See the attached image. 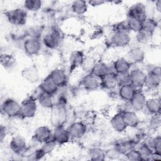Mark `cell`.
<instances>
[{"mask_svg":"<svg viewBox=\"0 0 161 161\" xmlns=\"http://www.w3.org/2000/svg\"><path fill=\"white\" fill-rule=\"evenodd\" d=\"M117 75L111 72L100 79V88L106 91H114L118 88Z\"/></svg>","mask_w":161,"mask_h":161,"instance_id":"cb8c5ba5","label":"cell"},{"mask_svg":"<svg viewBox=\"0 0 161 161\" xmlns=\"http://www.w3.org/2000/svg\"><path fill=\"white\" fill-rule=\"evenodd\" d=\"M22 77L28 82L36 84L40 81V74L38 68L35 65L24 67L21 72Z\"/></svg>","mask_w":161,"mask_h":161,"instance_id":"44dd1931","label":"cell"},{"mask_svg":"<svg viewBox=\"0 0 161 161\" xmlns=\"http://www.w3.org/2000/svg\"><path fill=\"white\" fill-rule=\"evenodd\" d=\"M37 109V101L29 96L21 103L20 118L23 119L32 118L36 115Z\"/></svg>","mask_w":161,"mask_h":161,"instance_id":"8992f818","label":"cell"},{"mask_svg":"<svg viewBox=\"0 0 161 161\" xmlns=\"http://www.w3.org/2000/svg\"><path fill=\"white\" fill-rule=\"evenodd\" d=\"M136 148L141 155L142 160H150L151 155L153 151L145 142L138 145Z\"/></svg>","mask_w":161,"mask_h":161,"instance_id":"ab89813d","label":"cell"},{"mask_svg":"<svg viewBox=\"0 0 161 161\" xmlns=\"http://www.w3.org/2000/svg\"><path fill=\"white\" fill-rule=\"evenodd\" d=\"M150 116L160 115L161 111V101L158 96H152L147 97L145 109Z\"/></svg>","mask_w":161,"mask_h":161,"instance_id":"7402d4cb","label":"cell"},{"mask_svg":"<svg viewBox=\"0 0 161 161\" xmlns=\"http://www.w3.org/2000/svg\"><path fill=\"white\" fill-rule=\"evenodd\" d=\"M89 159L94 161H104L106 160L105 150L99 147H91L88 150Z\"/></svg>","mask_w":161,"mask_h":161,"instance_id":"836d02e7","label":"cell"},{"mask_svg":"<svg viewBox=\"0 0 161 161\" xmlns=\"http://www.w3.org/2000/svg\"><path fill=\"white\" fill-rule=\"evenodd\" d=\"M97 60L92 55H85L81 65V69L85 74L91 73Z\"/></svg>","mask_w":161,"mask_h":161,"instance_id":"f35d334b","label":"cell"},{"mask_svg":"<svg viewBox=\"0 0 161 161\" xmlns=\"http://www.w3.org/2000/svg\"><path fill=\"white\" fill-rule=\"evenodd\" d=\"M9 147L13 154L24 157L29 147L25 138L20 135H16L11 138Z\"/></svg>","mask_w":161,"mask_h":161,"instance_id":"5b68a950","label":"cell"},{"mask_svg":"<svg viewBox=\"0 0 161 161\" xmlns=\"http://www.w3.org/2000/svg\"><path fill=\"white\" fill-rule=\"evenodd\" d=\"M55 105L59 106L67 107L68 103L67 95L65 92H58L54 96Z\"/></svg>","mask_w":161,"mask_h":161,"instance_id":"7bdbcfd3","label":"cell"},{"mask_svg":"<svg viewBox=\"0 0 161 161\" xmlns=\"http://www.w3.org/2000/svg\"><path fill=\"white\" fill-rule=\"evenodd\" d=\"M105 152L106 159L118 160L121 158V157H123V155H121L113 146L107 150H105Z\"/></svg>","mask_w":161,"mask_h":161,"instance_id":"f6af8a7d","label":"cell"},{"mask_svg":"<svg viewBox=\"0 0 161 161\" xmlns=\"http://www.w3.org/2000/svg\"><path fill=\"white\" fill-rule=\"evenodd\" d=\"M45 31V27L43 25H33L25 29L23 35L25 38H35L42 39Z\"/></svg>","mask_w":161,"mask_h":161,"instance_id":"f546056e","label":"cell"},{"mask_svg":"<svg viewBox=\"0 0 161 161\" xmlns=\"http://www.w3.org/2000/svg\"><path fill=\"white\" fill-rule=\"evenodd\" d=\"M42 40L35 38H26L23 42L22 49L25 53L30 57L38 55L43 48Z\"/></svg>","mask_w":161,"mask_h":161,"instance_id":"52a82bcc","label":"cell"},{"mask_svg":"<svg viewBox=\"0 0 161 161\" xmlns=\"http://www.w3.org/2000/svg\"><path fill=\"white\" fill-rule=\"evenodd\" d=\"M138 141L134 138H121L117 140L113 145L121 155H124L130 150L136 148Z\"/></svg>","mask_w":161,"mask_h":161,"instance_id":"9a60e30c","label":"cell"},{"mask_svg":"<svg viewBox=\"0 0 161 161\" xmlns=\"http://www.w3.org/2000/svg\"><path fill=\"white\" fill-rule=\"evenodd\" d=\"M48 76L54 82V83L58 87L62 89L65 87L69 82V76L67 72L63 69L56 68L52 70Z\"/></svg>","mask_w":161,"mask_h":161,"instance_id":"2e32d148","label":"cell"},{"mask_svg":"<svg viewBox=\"0 0 161 161\" xmlns=\"http://www.w3.org/2000/svg\"><path fill=\"white\" fill-rule=\"evenodd\" d=\"M126 22L130 33L133 32L136 34L142 31V20L132 17H127Z\"/></svg>","mask_w":161,"mask_h":161,"instance_id":"8d00e7d4","label":"cell"},{"mask_svg":"<svg viewBox=\"0 0 161 161\" xmlns=\"http://www.w3.org/2000/svg\"><path fill=\"white\" fill-rule=\"evenodd\" d=\"M123 157H125V158L130 161H142V157L141 155L136 148H133L128 151L126 153H125Z\"/></svg>","mask_w":161,"mask_h":161,"instance_id":"ee69618b","label":"cell"},{"mask_svg":"<svg viewBox=\"0 0 161 161\" xmlns=\"http://www.w3.org/2000/svg\"><path fill=\"white\" fill-rule=\"evenodd\" d=\"M72 140H80L84 138L88 131V126L83 121H75L67 128Z\"/></svg>","mask_w":161,"mask_h":161,"instance_id":"9c48e42d","label":"cell"},{"mask_svg":"<svg viewBox=\"0 0 161 161\" xmlns=\"http://www.w3.org/2000/svg\"><path fill=\"white\" fill-rule=\"evenodd\" d=\"M38 86L43 92L52 96H55L60 90L58 87L54 83L48 75L41 81Z\"/></svg>","mask_w":161,"mask_h":161,"instance_id":"83f0119b","label":"cell"},{"mask_svg":"<svg viewBox=\"0 0 161 161\" xmlns=\"http://www.w3.org/2000/svg\"><path fill=\"white\" fill-rule=\"evenodd\" d=\"M145 57V50L142 47L138 45L131 46L127 52V58L133 65L142 64Z\"/></svg>","mask_w":161,"mask_h":161,"instance_id":"7c38bea8","label":"cell"},{"mask_svg":"<svg viewBox=\"0 0 161 161\" xmlns=\"http://www.w3.org/2000/svg\"><path fill=\"white\" fill-rule=\"evenodd\" d=\"M117 75V80H118V86H125L127 84H131L130 74H116Z\"/></svg>","mask_w":161,"mask_h":161,"instance_id":"7dc6e473","label":"cell"},{"mask_svg":"<svg viewBox=\"0 0 161 161\" xmlns=\"http://www.w3.org/2000/svg\"><path fill=\"white\" fill-rule=\"evenodd\" d=\"M161 160V153L157 152H153L150 160Z\"/></svg>","mask_w":161,"mask_h":161,"instance_id":"816d5d0a","label":"cell"},{"mask_svg":"<svg viewBox=\"0 0 161 161\" xmlns=\"http://www.w3.org/2000/svg\"><path fill=\"white\" fill-rule=\"evenodd\" d=\"M155 8L157 11L160 12L161 9V1L160 0H158L155 2Z\"/></svg>","mask_w":161,"mask_h":161,"instance_id":"f5cc1de1","label":"cell"},{"mask_svg":"<svg viewBox=\"0 0 161 161\" xmlns=\"http://www.w3.org/2000/svg\"><path fill=\"white\" fill-rule=\"evenodd\" d=\"M57 146V144L52 138L50 140L41 144L40 148L42 150V152L43 153V154L45 156H47L52 153L53 152V150L55 149Z\"/></svg>","mask_w":161,"mask_h":161,"instance_id":"b9f144b4","label":"cell"},{"mask_svg":"<svg viewBox=\"0 0 161 161\" xmlns=\"http://www.w3.org/2000/svg\"><path fill=\"white\" fill-rule=\"evenodd\" d=\"M42 6L43 1L40 0H26L23 3V8L28 12H37Z\"/></svg>","mask_w":161,"mask_h":161,"instance_id":"74e56055","label":"cell"},{"mask_svg":"<svg viewBox=\"0 0 161 161\" xmlns=\"http://www.w3.org/2000/svg\"><path fill=\"white\" fill-rule=\"evenodd\" d=\"M114 72L116 74H125L130 73L133 65L128 60L127 58L118 57L113 63Z\"/></svg>","mask_w":161,"mask_h":161,"instance_id":"ffe728a7","label":"cell"},{"mask_svg":"<svg viewBox=\"0 0 161 161\" xmlns=\"http://www.w3.org/2000/svg\"><path fill=\"white\" fill-rule=\"evenodd\" d=\"M159 26L158 21L153 17L147 16L142 21V31L154 35Z\"/></svg>","mask_w":161,"mask_h":161,"instance_id":"1f68e13d","label":"cell"},{"mask_svg":"<svg viewBox=\"0 0 161 161\" xmlns=\"http://www.w3.org/2000/svg\"><path fill=\"white\" fill-rule=\"evenodd\" d=\"M5 17L8 23L15 26H23L28 20V11L23 8H16L5 13Z\"/></svg>","mask_w":161,"mask_h":161,"instance_id":"7a4b0ae2","label":"cell"},{"mask_svg":"<svg viewBox=\"0 0 161 161\" xmlns=\"http://www.w3.org/2000/svg\"><path fill=\"white\" fill-rule=\"evenodd\" d=\"M136 91V90L131 84H127L118 87L117 95L123 102H129Z\"/></svg>","mask_w":161,"mask_h":161,"instance_id":"f1b7e54d","label":"cell"},{"mask_svg":"<svg viewBox=\"0 0 161 161\" xmlns=\"http://www.w3.org/2000/svg\"><path fill=\"white\" fill-rule=\"evenodd\" d=\"M38 104L42 108L47 109H51L55 106L54 96L43 92L37 99Z\"/></svg>","mask_w":161,"mask_h":161,"instance_id":"e575fe53","label":"cell"},{"mask_svg":"<svg viewBox=\"0 0 161 161\" xmlns=\"http://www.w3.org/2000/svg\"><path fill=\"white\" fill-rule=\"evenodd\" d=\"M145 142L152 148L153 152L161 153V137L160 135L149 137Z\"/></svg>","mask_w":161,"mask_h":161,"instance_id":"60d3db41","label":"cell"},{"mask_svg":"<svg viewBox=\"0 0 161 161\" xmlns=\"http://www.w3.org/2000/svg\"><path fill=\"white\" fill-rule=\"evenodd\" d=\"M50 123L53 128L59 126H65L68 119L67 107L54 106L51 109Z\"/></svg>","mask_w":161,"mask_h":161,"instance_id":"277c9868","label":"cell"},{"mask_svg":"<svg viewBox=\"0 0 161 161\" xmlns=\"http://www.w3.org/2000/svg\"><path fill=\"white\" fill-rule=\"evenodd\" d=\"M87 3L89 6L93 8H96L106 4V1H102V0H91V1H87Z\"/></svg>","mask_w":161,"mask_h":161,"instance_id":"f907efd6","label":"cell"},{"mask_svg":"<svg viewBox=\"0 0 161 161\" xmlns=\"http://www.w3.org/2000/svg\"><path fill=\"white\" fill-rule=\"evenodd\" d=\"M109 125L113 131L118 133L125 132L127 127L124 122L121 112L118 111L114 113L109 119Z\"/></svg>","mask_w":161,"mask_h":161,"instance_id":"484cf974","label":"cell"},{"mask_svg":"<svg viewBox=\"0 0 161 161\" xmlns=\"http://www.w3.org/2000/svg\"><path fill=\"white\" fill-rule=\"evenodd\" d=\"M52 139L56 142L57 145H65L72 140L67 128L65 126H59L53 128Z\"/></svg>","mask_w":161,"mask_h":161,"instance_id":"ac0fdd59","label":"cell"},{"mask_svg":"<svg viewBox=\"0 0 161 161\" xmlns=\"http://www.w3.org/2000/svg\"><path fill=\"white\" fill-rule=\"evenodd\" d=\"M129 74L131 85L136 90H143L147 77L146 71L140 67L133 65Z\"/></svg>","mask_w":161,"mask_h":161,"instance_id":"ba28073f","label":"cell"},{"mask_svg":"<svg viewBox=\"0 0 161 161\" xmlns=\"http://www.w3.org/2000/svg\"><path fill=\"white\" fill-rule=\"evenodd\" d=\"M80 85L87 91H94L100 88V79L91 73L85 74L80 79Z\"/></svg>","mask_w":161,"mask_h":161,"instance_id":"e0dca14e","label":"cell"},{"mask_svg":"<svg viewBox=\"0 0 161 161\" xmlns=\"http://www.w3.org/2000/svg\"><path fill=\"white\" fill-rule=\"evenodd\" d=\"M8 133V130L6 126L1 125L0 126V142L3 143V142L6 139Z\"/></svg>","mask_w":161,"mask_h":161,"instance_id":"681fc988","label":"cell"},{"mask_svg":"<svg viewBox=\"0 0 161 161\" xmlns=\"http://www.w3.org/2000/svg\"><path fill=\"white\" fill-rule=\"evenodd\" d=\"M153 34L142 30L140 32L136 33L135 40L136 43V45L142 47L144 45H149L153 40Z\"/></svg>","mask_w":161,"mask_h":161,"instance_id":"d590c367","label":"cell"},{"mask_svg":"<svg viewBox=\"0 0 161 161\" xmlns=\"http://www.w3.org/2000/svg\"><path fill=\"white\" fill-rule=\"evenodd\" d=\"M160 126V115H153L151 116L149 121L148 126L152 130H157Z\"/></svg>","mask_w":161,"mask_h":161,"instance_id":"bcb514c9","label":"cell"},{"mask_svg":"<svg viewBox=\"0 0 161 161\" xmlns=\"http://www.w3.org/2000/svg\"><path fill=\"white\" fill-rule=\"evenodd\" d=\"M113 72L112 64H110L104 61L97 60L91 73L100 79L106 74Z\"/></svg>","mask_w":161,"mask_h":161,"instance_id":"d4e9b609","label":"cell"},{"mask_svg":"<svg viewBox=\"0 0 161 161\" xmlns=\"http://www.w3.org/2000/svg\"><path fill=\"white\" fill-rule=\"evenodd\" d=\"M147 97L143 90H136L135 94L129 101L131 110L136 113L142 112L144 110Z\"/></svg>","mask_w":161,"mask_h":161,"instance_id":"4fadbf2b","label":"cell"},{"mask_svg":"<svg viewBox=\"0 0 161 161\" xmlns=\"http://www.w3.org/2000/svg\"><path fill=\"white\" fill-rule=\"evenodd\" d=\"M113 31H124L130 33L126 22V20L116 23L113 26Z\"/></svg>","mask_w":161,"mask_h":161,"instance_id":"c3c4849f","label":"cell"},{"mask_svg":"<svg viewBox=\"0 0 161 161\" xmlns=\"http://www.w3.org/2000/svg\"><path fill=\"white\" fill-rule=\"evenodd\" d=\"M147 16V6L142 2L135 3L128 9L127 17H132L143 21Z\"/></svg>","mask_w":161,"mask_h":161,"instance_id":"5bb4252c","label":"cell"},{"mask_svg":"<svg viewBox=\"0 0 161 161\" xmlns=\"http://www.w3.org/2000/svg\"><path fill=\"white\" fill-rule=\"evenodd\" d=\"M52 133L53 130L49 126L45 125L39 126L33 131L32 140L37 145H41L50 140L52 138Z\"/></svg>","mask_w":161,"mask_h":161,"instance_id":"8fae6325","label":"cell"},{"mask_svg":"<svg viewBox=\"0 0 161 161\" xmlns=\"http://www.w3.org/2000/svg\"><path fill=\"white\" fill-rule=\"evenodd\" d=\"M124 122L127 128H136L140 123V118L138 113L131 109L121 112Z\"/></svg>","mask_w":161,"mask_h":161,"instance_id":"603a6c76","label":"cell"},{"mask_svg":"<svg viewBox=\"0 0 161 161\" xmlns=\"http://www.w3.org/2000/svg\"><path fill=\"white\" fill-rule=\"evenodd\" d=\"M161 76L152 73H147L144 88L148 91H156L160 86Z\"/></svg>","mask_w":161,"mask_h":161,"instance_id":"4316f807","label":"cell"},{"mask_svg":"<svg viewBox=\"0 0 161 161\" xmlns=\"http://www.w3.org/2000/svg\"><path fill=\"white\" fill-rule=\"evenodd\" d=\"M41 40L43 47L49 50H55L61 45L63 42V35L58 28L52 27L45 31Z\"/></svg>","mask_w":161,"mask_h":161,"instance_id":"6da1fadb","label":"cell"},{"mask_svg":"<svg viewBox=\"0 0 161 161\" xmlns=\"http://www.w3.org/2000/svg\"><path fill=\"white\" fill-rule=\"evenodd\" d=\"M89 5L87 1L82 0H76L71 3L70 9L76 15L82 16L86 14L88 10Z\"/></svg>","mask_w":161,"mask_h":161,"instance_id":"d6a6232c","label":"cell"},{"mask_svg":"<svg viewBox=\"0 0 161 161\" xmlns=\"http://www.w3.org/2000/svg\"><path fill=\"white\" fill-rule=\"evenodd\" d=\"M1 64L6 70H12L17 65L16 59L14 56L9 53H1Z\"/></svg>","mask_w":161,"mask_h":161,"instance_id":"4dcf8cb0","label":"cell"},{"mask_svg":"<svg viewBox=\"0 0 161 161\" xmlns=\"http://www.w3.org/2000/svg\"><path fill=\"white\" fill-rule=\"evenodd\" d=\"M1 111L9 118H20L21 103L14 98L8 97L1 104Z\"/></svg>","mask_w":161,"mask_h":161,"instance_id":"3957f363","label":"cell"},{"mask_svg":"<svg viewBox=\"0 0 161 161\" xmlns=\"http://www.w3.org/2000/svg\"><path fill=\"white\" fill-rule=\"evenodd\" d=\"M110 44L116 48H125L130 45L131 36L130 33L124 31H113L109 39Z\"/></svg>","mask_w":161,"mask_h":161,"instance_id":"30bf717a","label":"cell"},{"mask_svg":"<svg viewBox=\"0 0 161 161\" xmlns=\"http://www.w3.org/2000/svg\"><path fill=\"white\" fill-rule=\"evenodd\" d=\"M85 55L84 53L80 50H75L71 52L68 59L69 73L80 68Z\"/></svg>","mask_w":161,"mask_h":161,"instance_id":"d6986e66","label":"cell"}]
</instances>
